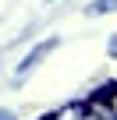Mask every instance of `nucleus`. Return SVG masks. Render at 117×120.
Returning <instances> with one entry per match:
<instances>
[{"instance_id": "nucleus-1", "label": "nucleus", "mask_w": 117, "mask_h": 120, "mask_svg": "<svg viewBox=\"0 0 117 120\" xmlns=\"http://www.w3.org/2000/svg\"><path fill=\"white\" fill-rule=\"evenodd\" d=\"M57 46H61V39H57V35L39 39V42H36V46H32V49L21 56V60H18V67H14V85H21V81H25V78H28V74H32L39 64H43V60H46V56H50Z\"/></svg>"}, {"instance_id": "nucleus-2", "label": "nucleus", "mask_w": 117, "mask_h": 120, "mask_svg": "<svg viewBox=\"0 0 117 120\" xmlns=\"http://www.w3.org/2000/svg\"><path fill=\"white\" fill-rule=\"evenodd\" d=\"M85 109H89V102H85V99H75V102H64L61 109H53L46 120H82Z\"/></svg>"}, {"instance_id": "nucleus-3", "label": "nucleus", "mask_w": 117, "mask_h": 120, "mask_svg": "<svg viewBox=\"0 0 117 120\" xmlns=\"http://www.w3.org/2000/svg\"><path fill=\"white\" fill-rule=\"evenodd\" d=\"M113 99H117V78H110V81L96 85V88L85 95V102H92V106H103V102H113Z\"/></svg>"}, {"instance_id": "nucleus-4", "label": "nucleus", "mask_w": 117, "mask_h": 120, "mask_svg": "<svg viewBox=\"0 0 117 120\" xmlns=\"http://www.w3.org/2000/svg\"><path fill=\"white\" fill-rule=\"evenodd\" d=\"M113 11H117V0H92V4L85 7L89 18H99V14L106 18V14H113Z\"/></svg>"}, {"instance_id": "nucleus-5", "label": "nucleus", "mask_w": 117, "mask_h": 120, "mask_svg": "<svg viewBox=\"0 0 117 120\" xmlns=\"http://www.w3.org/2000/svg\"><path fill=\"white\" fill-rule=\"evenodd\" d=\"M106 56H110V60H117V32L106 39Z\"/></svg>"}, {"instance_id": "nucleus-6", "label": "nucleus", "mask_w": 117, "mask_h": 120, "mask_svg": "<svg viewBox=\"0 0 117 120\" xmlns=\"http://www.w3.org/2000/svg\"><path fill=\"white\" fill-rule=\"evenodd\" d=\"M0 120H18V113H11V109H0Z\"/></svg>"}, {"instance_id": "nucleus-7", "label": "nucleus", "mask_w": 117, "mask_h": 120, "mask_svg": "<svg viewBox=\"0 0 117 120\" xmlns=\"http://www.w3.org/2000/svg\"><path fill=\"white\" fill-rule=\"evenodd\" d=\"M110 106H113V113H117V99H113V102H110Z\"/></svg>"}, {"instance_id": "nucleus-8", "label": "nucleus", "mask_w": 117, "mask_h": 120, "mask_svg": "<svg viewBox=\"0 0 117 120\" xmlns=\"http://www.w3.org/2000/svg\"><path fill=\"white\" fill-rule=\"evenodd\" d=\"M46 4H61V0H46Z\"/></svg>"}]
</instances>
